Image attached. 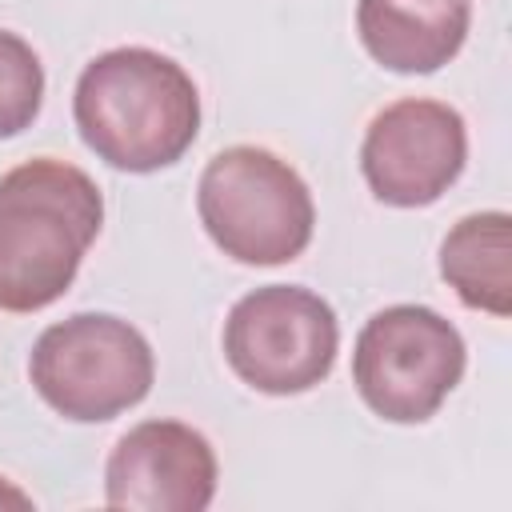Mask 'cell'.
Returning <instances> with one entry per match:
<instances>
[{
    "instance_id": "6da1fadb",
    "label": "cell",
    "mask_w": 512,
    "mask_h": 512,
    "mask_svg": "<svg viewBox=\"0 0 512 512\" xmlns=\"http://www.w3.org/2000/svg\"><path fill=\"white\" fill-rule=\"evenodd\" d=\"M72 116L80 140L120 172L176 164L200 132V92L184 64L156 48L124 44L84 64Z\"/></svg>"
},
{
    "instance_id": "7a4b0ae2",
    "label": "cell",
    "mask_w": 512,
    "mask_h": 512,
    "mask_svg": "<svg viewBox=\"0 0 512 512\" xmlns=\"http://www.w3.org/2000/svg\"><path fill=\"white\" fill-rule=\"evenodd\" d=\"M104 224L96 180L56 156H36L0 176V312L56 304Z\"/></svg>"
},
{
    "instance_id": "3957f363",
    "label": "cell",
    "mask_w": 512,
    "mask_h": 512,
    "mask_svg": "<svg viewBox=\"0 0 512 512\" xmlns=\"http://www.w3.org/2000/svg\"><path fill=\"white\" fill-rule=\"evenodd\" d=\"M196 212L224 256L256 268L296 260L316 228V204L304 176L256 144H232L204 164Z\"/></svg>"
},
{
    "instance_id": "277c9868",
    "label": "cell",
    "mask_w": 512,
    "mask_h": 512,
    "mask_svg": "<svg viewBox=\"0 0 512 512\" xmlns=\"http://www.w3.org/2000/svg\"><path fill=\"white\" fill-rule=\"evenodd\" d=\"M28 380L64 420L100 424L152 392L156 356L144 332L128 320L112 312H76L36 336Z\"/></svg>"
},
{
    "instance_id": "5b68a950",
    "label": "cell",
    "mask_w": 512,
    "mask_h": 512,
    "mask_svg": "<svg viewBox=\"0 0 512 512\" xmlns=\"http://www.w3.org/2000/svg\"><path fill=\"white\" fill-rule=\"evenodd\" d=\"M468 364L464 336L424 304H392L364 320L352 348V384L388 424H424L452 396Z\"/></svg>"
},
{
    "instance_id": "8992f818",
    "label": "cell",
    "mask_w": 512,
    "mask_h": 512,
    "mask_svg": "<svg viewBox=\"0 0 512 512\" xmlns=\"http://www.w3.org/2000/svg\"><path fill=\"white\" fill-rule=\"evenodd\" d=\"M340 324L324 296L300 284H264L240 296L224 320L228 368L264 396H300L328 380Z\"/></svg>"
},
{
    "instance_id": "52a82bcc",
    "label": "cell",
    "mask_w": 512,
    "mask_h": 512,
    "mask_svg": "<svg viewBox=\"0 0 512 512\" xmlns=\"http://www.w3.org/2000/svg\"><path fill=\"white\" fill-rule=\"evenodd\" d=\"M468 164L464 116L428 96H404L380 108L360 144V172L380 204L428 208Z\"/></svg>"
},
{
    "instance_id": "ba28073f",
    "label": "cell",
    "mask_w": 512,
    "mask_h": 512,
    "mask_svg": "<svg viewBox=\"0 0 512 512\" xmlns=\"http://www.w3.org/2000/svg\"><path fill=\"white\" fill-rule=\"evenodd\" d=\"M216 472L204 432L184 420H140L108 452L104 500L128 512H204Z\"/></svg>"
},
{
    "instance_id": "9c48e42d",
    "label": "cell",
    "mask_w": 512,
    "mask_h": 512,
    "mask_svg": "<svg viewBox=\"0 0 512 512\" xmlns=\"http://www.w3.org/2000/svg\"><path fill=\"white\" fill-rule=\"evenodd\" d=\"M472 0H356V32L368 56L404 76L444 68L468 40Z\"/></svg>"
},
{
    "instance_id": "30bf717a",
    "label": "cell",
    "mask_w": 512,
    "mask_h": 512,
    "mask_svg": "<svg viewBox=\"0 0 512 512\" xmlns=\"http://www.w3.org/2000/svg\"><path fill=\"white\" fill-rule=\"evenodd\" d=\"M440 276L460 304L504 320L512 312V216L472 212L456 220L440 244Z\"/></svg>"
},
{
    "instance_id": "8fae6325",
    "label": "cell",
    "mask_w": 512,
    "mask_h": 512,
    "mask_svg": "<svg viewBox=\"0 0 512 512\" xmlns=\"http://www.w3.org/2000/svg\"><path fill=\"white\" fill-rule=\"evenodd\" d=\"M44 104V64L32 44L0 28V140L32 128Z\"/></svg>"
},
{
    "instance_id": "7c38bea8",
    "label": "cell",
    "mask_w": 512,
    "mask_h": 512,
    "mask_svg": "<svg viewBox=\"0 0 512 512\" xmlns=\"http://www.w3.org/2000/svg\"><path fill=\"white\" fill-rule=\"evenodd\" d=\"M0 508H32V496L16 488L8 476H0Z\"/></svg>"
}]
</instances>
